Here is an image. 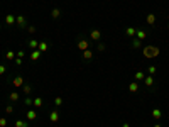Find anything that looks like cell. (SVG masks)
Returning <instances> with one entry per match:
<instances>
[{"instance_id":"277c9868","label":"cell","mask_w":169,"mask_h":127,"mask_svg":"<svg viewBox=\"0 0 169 127\" xmlns=\"http://www.w3.org/2000/svg\"><path fill=\"white\" fill-rule=\"evenodd\" d=\"M15 21H17V16H14V14H7L5 16V26L12 27L15 24Z\"/></svg>"},{"instance_id":"2e32d148","label":"cell","mask_w":169,"mask_h":127,"mask_svg":"<svg viewBox=\"0 0 169 127\" xmlns=\"http://www.w3.org/2000/svg\"><path fill=\"white\" fill-rule=\"evenodd\" d=\"M27 46L34 51V49H37V46H39V41H37V39H29V41H27Z\"/></svg>"},{"instance_id":"30bf717a","label":"cell","mask_w":169,"mask_h":127,"mask_svg":"<svg viewBox=\"0 0 169 127\" xmlns=\"http://www.w3.org/2000/svg\"><path fill=\"white\" fill-rule=\"evenodd\" d=\"M135 34H137V27H127L125 29V36L127 37L132 39V37H135Z\"/></svg>"},{"instance_id":"e575fe53","label":"cell","mask_w":169,"mask_h":127,"mask_svg":"<svg viewBox=\"0 0 169 127\" xmlns=\"http://www.w3.org/2000/svg\"><path fill=\"white\" fill-rule=\"evenodd\" d=\"M14 61H15V66H21V64H22V58H17V56H15Z\"/></svg>"},{"instance_id":"d4e9b609","label":"cell","mask_w":169,"mask_h":127,"mask_svg":"<svg viewBox=\"0 0 169 127\" xmlns=\"http://www.w3.org/2000/svg\"><path fill=\"white\" fill-rule=\"evenodd\" d=\"M42 105H44V100H42L41 97H36V98H34V105H32V107L39 109V107H42Z\"/></svg>"},{"instance_id":"ba28073f","label":"cell","mask_w":169,"mask_h":127,"mask_svg":"<svg viewBox=\"0 0 169 127\" xmlns=\"http://www.w3.org/2000/svg\"><path fill=\"white\" fill-rule=\"evenodd\" d=\"M130 48H132V49H140V48H142V41H140V39H137V37H132Z\"/></svg>"},{"instance_id":"603a6c76","label":"cell","mask_w":169,"mask_h":127,"mask_svg":"<svg viewBox=\"0 0 169 127\" xmlns=\"http://www.w3.org/2000/svg\"><path fill=\"white\" fill-rule=\"evenodd\" d=\"M15 51H5V59L7 61H14V59H15Z\"/></svg>"},{"instance_id":"52a82bcc","label":"cell","mask_w":169,"mask_h":127,"mask_svg":"<svg viewBox=\"0 0 169 127\" xmlns=\"http://www.w3.org/2000/svg\"><path fill=\"white\" fill-rule=\"evenodd\" d=\"M145 22H147V26L156 27V16H154V14H147V16H145Z\"/></svg>"},{"instance_id":"d6986e66","label":"cell","mask_w":169,"mask_h":127,"mask_svg":"<svg viewBox=\"0 0 169 127\" xmlns=\"http://www.w3.org/2000/svg\"><path fill=\"white\" fill-rule=\"evenodd\" d=\"M59 17H61V9H58V7H56V9H53V10H51V19H54V21H56V19H59Z\"/></svg>"},{"instance_id":"3957f363","label":"cell","mask_w":169,"mask_h":127,"mask_svg":"<svg viewBox=\"0 0 169 127\" xmlns=\"http://www.w3.org/2000/svg\"><path fill=\"white\" fill-rule=\"evenodd\" d=\"M15 24L21 29H27V26H29V22H27V19H26V16H17V21H15Z\"/></svg>"},{"instance_id":"f35d334b","label":"cell","mask_w":169,"mask_h":127,"mask_svg":"<svg viewBox=\"0 0 169 127\" xmlns=\"http://www.w3.org/2000/svg\"><path fill=\"white\" fill-rule=\"evenodd\" d=\"M0 31H2V24H0Z\"/></svg>"},{"instance_id":"f546056e","label":"cell","mask_w":169,"mask_h":127,"mask_svg":"<svg viewBox=\"0 0 169 127\" xmlns=\"http://www.w3.org/2000/svg\"><path fill=\"white\" fill-rule=\"evenodd\" d=\"M147 71H149V75H152V76H154V75H156V71H157V69H156V66H154V64H151V66H149V68H147Z\"/></svg>"},{"instance_id":"d6a6232c","label":"cell","mask_w":169,"mask_h":127,"mask_svg":"<svg viewBox=\"0 0 169 127\" xmlns=\"http://www.w3.org/2000/svg\"><path fill=\"white\" fill-rule=\"evenodd\" d=\"M5 112H7V114H12V112H14V105H12V103H9V105L5 107Z\"/></svg>"},{"instance_id":"7a4b0ae2","label":"cell","mask_w":169,"mask_h":127,"mask_svg":"<svg viewBox=\"0 0 169 127\" xmlns=\"http://www.w3.org/2000/svg\"><path fill=\"white\" fill-rule=\"evenodd\" d=\"M78 48H79V51H86V49H90V42L86 41L83 36H79L78 37Z\"/></svg>"},{"instance_id":"9c48e42d","label":"cell","mask_w":169,"mask_h":127,"mask_svg":"<svg viewBox=\"0 0 169 127\" xmlns=\"http://www.w3.org/2000/svg\"><path fill=\"white\" fill-rule=\"evenodd\" d=\"M49 120L53 122V124H56V122L59 120V112H58V109H56V110H51V114H49Z\"/></svg>"},{"instance_id":"4dcf8cb0","label":"cell","mask_w":169,"mask_h":127,"mask_svg":"<svg viewBox=\"0 0 169 127\" xmlns=\"http://www.w3.org/2000/svg\"><path fill=\"white\" fill-rule=\"evenodd\" d=\"M96 49H98L100 53H103V51H105V49H107V46H105V44H103V42H98V48H96Z\"/></svg>"},{"instance_id":"ffe728a7","label":"cell","mask_w":169,"mask_h":127,"mask_svg":"<svg viewBox=\"0 0 169 127\" xmlns=\"http://www.w3.org/2000/svg\"><path fill=\"white\" fill-rule=\"evenodd\" d=\"M152 119H156V120L162 119V112H161V109H152Z\"/></svg>"},{"instance_id":"ac0fdd59","label":"cell","mask_w":169,"mask_h":127,"mask_svg":"<svg viewBox=\"0 0 169 127\" xmlns=\"http://www.w3.org/2000/svg\"><path fill=\"white\" fill-rule=\"evenodd\" d=\"M9 100L14 103V102H19L21 100V95H19V92H12L10 95H9Z\"/></svg>"},{"instance_id":"836d02e7","label":"cell","mask_w":169,"mask_h":127,"mask_svg":"<svg viewBox=\"0 0 169 127\" xmlns=\"http://www.w3.org/2000/svg\"><path fill=\"white\" fill-rule=\"evenodd\" d=\"M5 126H7V119L2 117V119H0V127H5Z\"/></svg>"},{"instance_id":"5b68a950","label":"cell","mask_w":169,"mask_h":127,"mask_svg":"<svg viewBox=\"0 0 169 127\" xmlns=\"http://www.w3.org/2000/svg\"><path fill=\"white\" fill-rule=\"evenodd\" d=\"M154 83H156V80H154L152 75H149V76H145V78H144V85H145L147 88H154Z\"/></svg>"},{"instance_id":"8d00e7d4","label":"cell","mask_w":169,"mask_h":127,"mask_svg":"<svg viewBox=\"0 0 169 127\" xmlns=\"http://www.w3.org/2000/svg\"><path fill=\"white\" fill-rule=\"evenodd\" d=\"M122 127H130V124H127V122H123V124H122Z\"/></svg>"},{"instance_id":"e0dca14e","label":"cell","mask_w":169,"mask_h":127,"mask_svg":"<svg viewBox=\"0 0 169 127\" xmlns=\"http://www.w3.org/2000/svg\"><path fill=\"white\" fill-rule=\"evenodd\" d=\"M144 78H145V75H144V71H135V75H134V80L135 81H144Z\"/></svg>"},{"instance_id":"44dd1931","label":"cell","mask_w":169,"mask_h":127,"mask_svg":"<svg viewBox=\"0 0 169 127\" xmlns=\"http://www.w3.org/2000/svg\"><path fill=\"white\" fill-rule=\"evenodd\" d=\"M41 51H39V49H34V51H32L31 53V61H37V59L41 58Z\"/></svg>"},{"instance_id":"6da1fadb","label":"cell","mask_w":169,"mask_h":127,"mask_svg":"<svg viewBox=\"0 0 169 127\" xmlns=\"http://www.w3.org/2000/svg\"><path fill=\"white\" fill-rule=\"evenodd\" d=\"M144 56L145 58H156V56H159V48H156V46L144 48Z\"/></svg>"},{"instance_id":"cb8c5ba5","label":"cell","mask_w":169,"mask_h":127,"mask_svg":"<svg viewBox=\"0 0 169 127\" xmlns=\"http://www.w3.org/2000/svg\"><path fill=\"white\" fill-rule=\"evenodd\" d=\"M32 90H34V88H32V85H24V86H22V92H24V93H26V97H29L32 93Z\"/></svg>"},{"instance_id":"8fae6325","label":"cell","mask_w":169,"mask_h":127,"mask_svg":"<svg viewBox=\"0 0 169 127\" xmlns=\"http://www.w3.org/2000/svg\"><path fill=\"white\" fill-rule=\"evenodd\" d=\"M91 58H93V51H90V49H86V51L81 53V59L83 61H90Z\"/></svg>"},{"instance_id":"f1b7e54d","label":"cell","mask_w":169,"mask_h":127,"mask_svg":"<svg viewBox=\"0 0 169 127\" xmlns=\"http://www.w3.org/2000/svg\"><path fill=\"white\" fill-rule=\"evenodd\" d=\"M36 26H32V24H29V26H27V32H29V34H36Z\"/></svg>"},{"instance_id":"ab89813d","label":"cell","mask_w":169,"mask_h":127,"mask_svg":"<svg viewBox=\"0 0 169 127\" xmlns=\"http://www.w3.org/2000/svg\"><path fill=\"white\" fill-rule=\"evenodd\" d=\"M168 29H169V22H168Z\"/></svg>"},{"instance_id":"484cf974","label":"cell","mask_w":169,"mask_h":127,"mask_svg":"<svg viewBox=\"0 0 169 127\" xmlns=\"http://www.w3.org/2000/svg\"><path fill=\"white\" fill-rule=\"evenodd\" d=\"M14 126H15V127H29V122H27V120H21V119H17Z\"/></svg>"},{"instance_id":"83f0119b","label":"cell","mask_w":169,"mask_h":127,"mask_svg":"<svg viewBox=\"0 0 169 127\" xmlns=\"http://www.w3.org/2000/svg\"><path fill=\"white\" fill-rule=\"evenodd\" d=\"M54 105L59 109V107L63 105V98H61V97H56V98H54Z\"/></svg>"},{"instance_id":"74e56055","label":"cell","mask_w":169,"mask_h":127,"mask_svg":"<svg viewBox=\"0 0 169 127\" xmlns=\"http://www.w3.org/2000/svg\"><path fill=\"white\" fill-rule=\"evenodd\" d=\"M152 127H162V126H161V124H154Z\"/></svg>"},{"instance_id":"1f68e13d","label":"cell","mask_w":169,"mask_h":127,"mask_svg":"<svg viewBox=\"0 0 169 127\" xmlns=\"http://www.w3.org/2000/svg\"><path fill=\"white\" fill-rule=\"evenodd\" d=\"M7 73V66L5 64H0V76H2V75H5Z\"/></svg>"},{"instance_id":"5bb4252c","label":"cell","mask_w":169,"mask_h":127,"mask_svg":"<svg viewBox=\"0 0 169 127\" xmlns=\"http://www.w3.org/2000/svg\"><path fill=\"white\" fill-rule=\"evenodd\" d=\"M37 49L41 51V53H46L49 49V42H46V41H39V46H37Z\"/></svg>"},{"instance_id":"8992f818","label":"cell","mask_w":169,"mask_h":127,"mask_svg":"<svg viewBox=\"0 0 169 127\" xmlns=\"http://www.w3.org/2000/svg\"><path fill=\"white\" fill-rule=\"evenodd\" d=\"M12 83H14V86H17V88H21V86H24V78H22L21 75H17V76H14V80H12Z\"/></svg>"},{"instance_id":"4316f807","label":"cell","mask_w":169,"mask_h":127,"mask_svg":"<svg viewBox=\"0 0 169 127\" xmlns=\"http://www.w3.org/2000/svg\"><path fill=\"white\" fill-rule=\"evenodd\" d=\"M24 105L32 107V105H34V98H31V95H29V97H26V98H24Z\"/></svg>"},{"instance_id":"d590c367","label":"cell","mask_w":169,"mask_h":127,"mask_svg":"<svg viewBox=\"0 0 169 127\" xmlns=\"http://www.w3.org/2000/svg\"><path fill=\"white\" fill-rule=\"evenodd\" d=\"M17 58H24V56H26V53H24V51H17Z\"/></svg>"},{"instance_id":"7c38bea8","label":"cell","mask_w":169,"mask_h":127,"mask_svg":"<svg viewBox=\"0 0 169 127\" xmlns=\"http://www.w3.org/2000/svg\"><path fill=\"white\" fill-rule=\"evenodd\" d=\"M140 90V86H139V81H132V83L129 85V92L130 93H137Z\"/></svg>"},{"instance_id":"4fadbf2b","label":"cell","mask_w":169,"mask_h":127,"mask_svg":"<svg viewBox=\"0 0 169 127\" xmlns=\"http://www.w3.org/2000/svg\"><path fill=\"white\" fill-rule=\"evenodd\" d=\"M90 37L93 39V41H100L101 39V32L98 31V29H93V31L90 32Z\"/></svg>"},{"instance_id":"9a60e30c","label":"cell","mask_w":169,"mask_h":127,"mask_svg":"<svg viewBox=\"0 0 169 127\" xmlns=\"http://www.w3.org/2000/svg\"><path fill=\"white\" fill-rule=\"evenodd\" d=\"M26 119H27V120H36V119H37V112L32 110V109H31V110H27Z\"/></svg>"},{"instance_id":"7402d4cb","label":"cell","mask_w":169,"mask_h":127,"mask_svg":"<svg viewBox=\"0 0 169 127\" xmlns=\"http://www.w3.org/2000/svg\"><path fill=\"white\" fill-rule=\"evenodd\" d=\"M135 37H137V39H140V41H144V39L147 37V32L144 31V29H137V34H135Z\"/></svg>"}]
</instances>
